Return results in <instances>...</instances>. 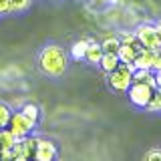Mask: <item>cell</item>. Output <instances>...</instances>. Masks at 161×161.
I'll list each match as a JSON object with an SVG mask.
<instances>
[{
    "label": "cell",
    "instance_id": "6da1fadb",
    "mask_svg": "<svg viewBox=\"0 0 161 161\" xmlns=\"http://www.w3.org/2000/svg\"><path fill=\"white\" fill-rule=\"evenodd\" d=\"M69 58L63 47L58 44H47L38 54V67L48 77H63L67 70Z\"/></svg>",
    "mask_w": 161,
    "mask_h": 161
},
{
    "label": "cell",
    "instance_id": "7a4b0ae2",
    "mask_svg": "<svg viewBox=\"0 0 161 161\" xmlns=\"http://www.w3.org/2000/svg\"><path fill=\"white\" fill-rule=\"evenodd\" d=\"M133 70L135 67L133 64H125V63H119L117 67H115L109 75V85L113 91H117V93H125V91L129 89V85L133 83Z\"/></svg>",
    "mask_w": 161,
    "mask_h": 161
},
{
    "label": "cell",
    "instance_id": "3957f363",
    "mask_svg": "<svg viewBox=\"0 0 161 161\" xmlns=\"http://www.w3.org/2000/svg\"><path fill=\"white\" fill-rule=\"evenodd\" d=\"M125 93L129 95V101L135 105V107H143L145 109L147 103L151 101V97L155 95V87H149V85H145V83H137V80H133Z\"/></svg>",
    "mask_w": 161,
    "mask_h": 161
},
{
    "label": "cell",
    "instance_id": "277c9868",
    "mask_svg": "<svg viewBox=\"0 0 161 161\" xmlns=\"http://www.w3.org/2000/svg\"><path fill=\"white\" fill-rule=\"evenodd\" d=\"M135 36H137L139 44L143 48H151V50L161 48V36L155 24H139L137 30H135Z\"/></svg>",
    "mask_w": 161,
    "mask_h": 161
},
{
    "label": "cell",
    "instance_id": "5b68a950",
    "mask_svg": "<svg viewBox=\"0 0 161 161\" xmlns=\"http://www.w3.org/2000/svg\"><path fill=\"white\" fill-rule=\"evenodd\" d=\"M6 127H8V131L14 135V137L20 139V137H26V135H30V131L36 127V125H34L24 113H20V111H18V113H12V115H10Z\"/></svg>",
    "mask_w": 161,
    "mask_h": 161
},
{
    "label": "cell",
    "instance_id": "8992f818",
    "mask_svg": "<svg viewBox=\"0 0 161 161\" xmlns=\"http://www.w3.org/2000/svg\"><path fill=\"white\" fill-rule=\"evenodd\" d=\"M36 139H38V137H30V135L16 139V143L12 145L14 161H26V159H32V157H34V151H36Z\"/></svg>",
    "mask_w": 161,
    "mask_h": 161
},
{
    "label": "cell",
    "instance_id": "52a82bcc",
    "mask_svg": "<svg viewBox=\"0 0 161 161\" xmlns=\"http://www.w3.org/2000/svg\"><path fill=\"white\" fill-rule=\"evenodd\" d=\"M57 145L48 139H36V151H34V159L38 161H53L57 159Z\"/></svg>",
    "mask_w": 161,
    "mask_h": 161
},
{
    "label": "cell",
    "instance_id": "ba28073f",
    "mask_svg": "<svg viewBox=\"0 0 161 161\" xmlns=\"http://www.w3.org/2000/svg\"><path fill=\"white\" fill-rule=\"evenodd\" d=\"M141 48H143V47H141L139 42H135V44H123V42H121V47L117 50V57H119L121 63L133 64V60H135V57H137V53Z\"/></svg>",
    "mask_w": 161,
    "mask_h": 161
},
{
    "label": "cell",
    "instance_id": "9c48e42d",
    "mask_svg": "<svg viewBox=\"0 0 161 161\" xmlns=\"http://www.w3.org/2000/svg\"><path fill=\"white\" fill-rule=\"evenodd\" d=\"M153 58H155V50L151 48H141L137 53V57L133 60L135 69H151L153 67Z\"/></svg>",
    "mask_w": 161,
    "mask_h": 161
},
{
    "label": "cell",
    "instance_id": "30bf717a",
    "mask_svg": "<svg viewBox=\"0 0 161 161\" xmlns=\"http://www.w3.org/2000/svg\"><path fill=\"white\" fill-rule=\"evenodd\" d=\"M133 80L145 83V85H149V87L157 89V85H155V73L151 69H135L133 70Z\"/></svg>",
    "mask_w": 161,
    "mask_h": 161
},
{
    "label": "cell",
    "instance_id": "8fae6325",
    "mask_svg": "<svg viewBox=\"0 0 161 161\" xmlns=\"http://www.w3.org/2000/svg\"><path fill=\"white\" fill-rule=\"evenodd\" d=\"M101 57H103V48H101V44H99V42H93V40H89L87 50H85V58H87L91 64H99Z\"/></svg>",
    "mask_w": 161,
    "mask_h": 161
},
{
    "label": "cell",
    "instance_id": "7c38bea8",
    "mask_svg": "<svg viewBox=\"0 0 161 161\" xmlns=\"http://www.w3.org/2000/svg\"><path fill=\"white\" fill-rule=\"evenodd\" d=\"M119 63H121V60L117 57V53H103V57H101V60H99L101 69H103L105 73H111Z\"/></svg>",
    "mask_w": 161,
    "mask_h": 161
},
{
    "label": "cell",
    "instance_id": "4fadbf2b",
    "mask_svg": "<svg viewBox=\"0 0 161 161\" xmlns=\"http://www.w3.org/2000/svg\"><path fill=\"white\" fill-rule=\"evenodd\" d=\"M16 143V137H14L12 133H10L8 129H0V151L4 149H12V145Z\"/></svg>",
    "mask_w": 161,
    "mask_h": 161
},
{
    "label": "cell",
    "instance_id": "5bb4252c",
    "mask_svg": "<svg viewBox=\"0 0 161 161\" xmlns=\"http://www.w3.org/2000/svg\"><path fill=\"white\" fill-rule=\"evenodd\" d=\"M121 47V40L119 36H107L101 42V48H103V53H117Z\"/></svg>",
    "mask_w": 161,
    "mask_h": 161
},
{
    "label": "cell",
    "instance_id": "9a60e30c",
    "mask_svg": "<svg viewBox=\"0 0 161 161\" xmlns=\"http://www.w3.org/2000/svg\"><path fill=\"white\" fill-rule=\"evenodd\" d=\"M87 44H89V40H77V42L73 44V48H70V54H73V58L75 60H80V58H85V50H87Z\"/></svg>",
    "mask_w": 161,
    "mask_h": 161
},
{
    "label": "cell",
    "instance_id": "2e32d148",
    "mask_svg": "<svg viewBox=\"0 0 161 161\" xmlns=\"http://www.w3.org/2000/svg\"><path fill=\"white\" fill-rule=\"evenodd\" d=\"M20 113H24V115H26V117H28L30 121H32L34 125L38 123V117H40V111H38V107H36V105H34V103H26V105H24L22 109H20Z\"/></svg>",
    "mask_w": 161,
    "mask_h": 161
},
{
    "label": "cell",
    "instance_id": "e0dca14e",
    "mask_svg": "<svg viewBox=\"0 0 161 161\" xmlns=\"http://www.w3.org/2000/svg\"><path fill=\"white\" fill-rule=\"evenodd\" d=\"M30 4H32V0H10V6H8V12L12 14H18V12H24Z\"/></svg>",
    "mask_w": 161,
    "mask_h": 161
},
{
    "label": "cell",
    "instance_id": "ac0fdd59",
    "mask_svg": "<svg viewBox=\"0 0 161 161\" xmlns=\"http://www.w3.org/2000/svg\"><path fill=\"white\" fill-rule=\"evenodd\" d=\"M10 115H12V111H10V107L6 103H2L0 101V129L2 127H6L8 125V119H10Z\"/></svg>",
    "mask_w": 161,
    "mask_h": 161
},
{
    "label": "cell",
    "instance_id": "d6986e66",
    "mask_svg": "<svg viewBox=\"0 0 161 161\" xmlns=\"http://www.w3.org/2000/svg\"><path fill=\"white\" fill-rule=\"evenodd\" d=\"M145 161H161V149H151L145 153Z\"/></svg>",
    "mask_w": 161,
    "mask_h": 161
},
{
    "label": "cell",
    "instance_id": "ffe728a7",
    "mask_svg": "<svg viewBox=\"0 0 161 161\" xmlns=\"http://www.w3.org/2000/svg\"><path fill=\"white\" fill-rule=\"evenodd\" d=\"M161 69V48L155 50V58H153V67H151V70H159Z\"/></svg>",
    "mask_w": 161,
    "mask_h": 161
},
{
    "label": "cell",
    "instance_id": "44dd1931",
    "mask_svg": "<svg viewBox=\"0 0 161 161\" xmlns=\"http://www.w3.org/2000/svg\"><path fill=\"white\" fill-rule=\"evenodd\" d=\"M10 6V0H0V14H6Z\"/></svg>",
    "mask_w": 161,
    "mask_h": 161
},
{
    "label": "cell",
    "instance_id": "7402d4cb",
    "mask_svg": "<svg viewBox=\"0 0 161 161\" xmlns=\"http://www.w3.org/2000/svg\"><path fill=\"white\" fill-rule=\"evenodd\" d=\"M155 85H157V89H161V69L155 70Z\"/></svg>",
    "mask_w": 161,
    "mask_h": 161
},
{
    "label": "cell",
    "instance_id": "603a6c76",
    "mask_svg": "<svg viewBox=\"0 0 161 161\" xmlns=\"http://www.w3.org/2000/svg\"><path fill=\"white\" fill-rule=\"evenodd\" d=\"M155 99L159 103V109H161V89H155Z\"/></svg>",
    "mask_w": 161,
    "mask_h": 161
},
{
    "label": "cell",
    "instance_id": "cb8c5ba5",
    "mask_svg": "<svg viewBox=\"0 0 161 161\" xmlns=\"http://www.w3.org/2000/svg\"><path fill=\"white\" fill-rule=\"evenodd\" d=\"M155 28H157V32H159V36H161V20H159L157 24H155Z\"/></svg>",
    "mask_w": 161,
    "mask_h": 161
}]
</instances>
